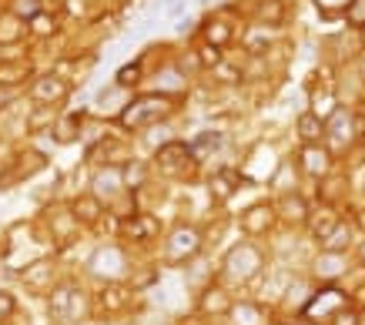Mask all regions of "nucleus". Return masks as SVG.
<instances>
[{
  "instance_id": "a878e982",
  "label": "nucleus",
  "mask_w": 365,
  "mask_h": 325,
  "mask_svg": "<svg viewBox=\"0 0 365 325\" xmlns=\"http://www.w3.org/2000/svg\"><path fill=\"white\" fill-rule=\"evenodd\" d=\"M121 178H124V188H141L144 185V178H148V171H144V165L141 161H128L121 168Z\"/></svg>"
},
{
  "instance_id": "2f4dec72",
  "label": "nucleus",
  "mask_w": 365,
  "mask_h": 325,
  "mask_svg": "<svg viewBox=\"0 0 365 325\" xmlns=\"http://www.w3.org/2000/svg\"><path fill=\"white\" fill-rule=\"evenodd\" d=\"M37 14H41V0H17V17H37Z\"/></svg>"
},
{
  "instance_id": "79ce46f5",
  "label": "nucleus",
  "mask_w": 365,
  "mask_h": 325,
  "mask_svg": "<svg viewBox=\"0 0 365 325\" xmlns=\"http://www.w3.org/2000/svg\"><path fill=\"white\" fill-rule=\"evenodd\" d=\"M359 71H362V81H365V57H362V64H359Z\"/></svg>"
},
{
  "instance_id": "1a4fd4ad",
  "label": "nucleus",
  "mask_w": 365,
  "mask_h": 325,
  "mask_svg": "<svg viewBox=\"0 0 365 325\" xmlns=\"http://www.w3.org/2000/svg\"><path fill=\"white\" fill-rule=\"evenodd\" d=\"M67 94H71V88H67V81H61L57 74H47V78H41L31 88V98L37 104H57V101H64Z\"/></svg>"
},
{
  "instance_id": "6e6552de",
  "label": "nucleus",
  "mask_w": 365,
  "mask_h": 325,
  "mask_svg": "<svg viewBox=\"0 0 365 325\" xmlns=\"http://www.w3.org/2000/svg\"><path fill=\"white\" fill-rule=\"evenodd\" d=\"M155 161H158V168L161 171H185L195 161L191 158V148L185 145V141H168L165 148H158V155H155Z\"/></svg>"
},
{
  "instance_id": "4468645a",
  "label": "nucleus",
  "mask_w": 365,
  "mask_h": 325,
  "mask_svg": "<svg viewBox=\"0 0 365 325\" xmlns=\"http://www.w3.org/2000/svg\"><path fill=\"white\" fill-rule=\"evenodd\" d=\"M121 235L131 238V242H144V238H155L158 235V218L151 215H134L128 222H121Z\"/></svg>"
},
{
  "instance_id": "423d86ee",
  "label": "nucleus",
  "mask_w": 365,
  "mask_h": 325,
  "mask_svg": "<svg viewBox=\"0 0 365 325\" xmlns=\"http://www.w3.org/2000/svg\"><path fill=\"white\" fill-rule=\"evenodd\" d=\"M299 161L309 178H325L332 171V155H329V148H322V145H302Z\"/></svg>"
},
{
  "instance_id": "20e7f679",
  "label": "nucleus",
  "mask_w": 365,
  "mask_h": 325,
  "mask_svg": "<svg viewBox=\"0 0 365 325\" xmlns=\"http://www.w3.org/2000/svg\"><path fill=\"white\" fill-rule=\"evenodd\" d=\"M345 309V295L339 289H325V292H319V295H312V302L305 305V319H312V322H332L335 315Z\"/></svg>"
},
{
  "instance_id": "7c9ffc66",
  "label": "nucleus",
  "mask_w": 365,
  "mask_h": 325,
  "mask_svg": "<svg viewBox=\"0 0 365 325\" xmlns=\"http://www.w3.org/2000/svg\"><path fill=\"white\" fill-rule=\"evenodd\" d=\"M315 4H319L322 17H335V14L342 11V7H349L352 0H315Z\"/></svg>"
},
{
  "instance_id": "9d476101",
  "label": "nucleus",
  "mask_w": 365,
  "mask_h": 325,
  "mask_svg": "<svg viewBox=\"0 0 365 325\" xmlns=\"http://www.w3.org/2000/svg\"><path fill=\"white\" fill-rule=\"evenodd\" d=\"M275 215L282 218V222L288 225H299V222H309V205H305V198L302 195H295V191H285L282 198H278L275 205Z\"/></svg>"
},
{
  "instance_id": "c9c22d12",
  "label": "nucleus",
  "mask_w": 365,
  "mask_h": 325,
  "mask_svg": "<svg viewBox=\"0 0 365 325\" xmlns=\"http://www.w3.org/2000/svg\"><path fill=\"white\" fill-rule=\"evenodd\" d=\"M329 325H359V312H352V309H342V312L335 315Z\"/></svg>"
},
{
  "instance_id": "a19ab883",
  "label": "nucleus",
  "mask_w": 365,
  "mask_h": 325,
  "mask_svg": "<svg viewBox=\"0 0 365 325\" xmlns=\"http://www.w3.org/2000/svg\"><path fill=\"white\" fill-rule=\"evenodd\" d=\"M355 222H359V228H362V232H365V208H362V212H359V215H355Z\"/></svg>"
},
{
  "instance_id": "72a5a7b5",
  "label": "nucleus",
  "mask_w": 365,
  "mask_h": 325,
  "mask_svg": "<svg viewBox=\"0 0 365 325\" xmlns=\"http://www.w3.org/2000/svg\"><path fill=\"white\" fill-rule=\"evenodd\" d=\"M201 64H208V68H218V64H222V57H218V47H211V44L201 47Z\"/></svg>"
},
{
  "instance_id": "7ed1b4c3",
  "label": "nucleus",
  "mask_w": 365,
  "mask_h": 325,
  "mask_svg": "<svg viewBox=\"0 0 365 325\" xmlns=\"http://www.w3.org/2000/svg\"><path fill=\"white\" fill-rule=\"evenodd\" d=\"M198 248H201L198 228H191V225H178L175 232L168 235L165 255H168V262H188L191 255H198Z\"/></svg>"
},
{
  "instance_id": "c85d7f7f",
  "label": "nucleus",
  "mask_w": 365,
  "mask_h": 325,
  "mask_svg": "<svg viewBox=\"0 0 365 325\" xmlns=\"http://www.w3.org/2000/svg\"><path fill=\"white\" fill-rule=\"evenodd\" d=\"M345 248H349V228L339 225V228L332 232V238L325 242V252H345Z\"/></svg>"
},
{
  "instance_id": "ea45409f",
  "label": "nucleus",
  "mask_w": 365,
  "mask_h": 325,
  "mask_svg": "<svg viewBox=\"0 0 365 325\" xmlns=\"http://www.w3.org/2000/svg\"><path fill=\"white\" fill-rule=\"evenodd\" d=\"M355 302L365 305V285H362V289H355Z\"/></svg>"
},
{
  "instance_id": "0eeeda50",
  "label": "nucleus",
  "mask_w": 365,
  "mask_h": 325,
  "mask_svg": "<svg viewBox=\"0 0 365 325\" xmlns=\"http://www.w3.org/2000/svg\"><path fill=\"white\" fill-rule=\"evenodd\" d=\"M325 135H329V141H332L335 148H349L355 138V118L345 108H335L332 118L325 121Z\"/></svg>"
},
{
  "instance_id": "ddd939ff",
  "label": "nucleus",
  "mask_w": 365,
  "mask_h": 325,
  "mask_svg": "<svg viewBox=\"0 0 365 325\" xmlns=\"http://www.w3.org/2000/svg\"><path fill=\"white\" fill-rule=\"evenodd\" d=\"M104 212V205H101L98 195H78L74 202H71V215H74V222L78 225H94Z\"/></svg>"
},
{
  "instance_id": "412c9836",
  "label": "nucleus",
  "mask_w": 365,
  "mask_h": 325,
  "mask_svg": "<svg viewBox=\"0 0 365 325\" xmlns=\"http://www.w3.org/2000/svg\"><path fill=\"white\" fill-rule=\"evenodd\" d=\"M128 299H131V292L124 289V285H111V289L101 292V309L104 312H124L128 309Z\"/></svg>"
},
{
  "instance_id": "5701e85b",
  "label": "nucleus",
  "mask_w": 365,
  "mask_h": 325,
  "mask_svg": "<svg viewBox=\"0 0 365 325\" xmlns=\"http://www.w3.org/2000/svg\"><path fill=\"white\" fill-rule=\"evenodd\" d=\"M78 128H81V114H64L61 121H57L54 135L61 145H71V141H78Z\"/></svg>"
},
{
  "instance_id": "cd10ccee",
  "label": "nucleus",
  "mask_w": 365,
  "mask_h": 325,
  "mask_svg": "<svg viewBox=\"0 0 365 325\" xmlns=\"http://www.w3.org/2000/svg\"><path fill=\"white\" fill-rule=\"evenodd\" d=\"M282 17H285V11H282L278 0H265L262 11H258V21H265V24H282Z\"/></svg>"
},
{
  "instance_id": "f3484780",
  "label": "nucleus",
  "mask_w": 365,
  "mask_h": 325,
  "mask_svg": "<svg viewBox=\"0 0 365 325\" xmlns=\"http://www.w3.org/2000/svg\"><path fill=\"white\" fill-rule=\"evenodd\" d=\"M299 138L305 141V145H319V138L325 135V121H322V114H315V111H305V114H299Z\"/></svg>"
},
{
  "instance_id": "37998d69",
  "label": "nucleus",
  "mask_w": 365,
  "mask_h": 325,
  "mask_svg": "<svg viewBox=\"0 0 365 325\" xmlns=\"http://www.w3.org/2000/svg\"><path fill=\"white\" fill-rule=\"evenodd\" d=\"M362 258H365V252H362Z\"/></svg>"
},
{
  "instance_id": "b1692460",
  "label": "nucleus",
  "mask_w": 365,
  "mask_h": 325,
  "mask_svg": "<svg viewBox=\"0 0 365 325\" xmlns=\"http://www.w3.org/2000/svg\"><path fill=\"white\" fill-rule=\"evenodd\" d=\"M21 34H24V21L17 14L0 17V44H14V41H21Z\"/></svg>"
},
{
  "instance_id": "6ab92c4d",
  "label": "nucleus",
  "mask_w": 365,
  "mask_h": 325,
  "mask_svg": "<svg viewBox=\"0 0 365 325\" xmlns=\"http://www.w3.org/2000/svg\"><path fill=\"white\" fill-rule=\"evenodd\" d=\"M222 141H225V138L218 135V131H205V135H198L188 145L191 148V158H195V161H205L208 155H215V151L222 148Z\"/></svg>"
},
{
  "instance_id": "e433bc0d",
  "label": "nucleus",
  "mask_w": 365,
  "mask_h": 325,
  "mask_svg": "<svg viewBox=\"0 0 365 325\" xmlns=\"http://www.w3.org/2000/svg\"><path fill=\"white\" fill-rule=\"evenodd\" d=\"M24 78V68H14V71H0V81H21Z\"/></svg>"
},
{
  "instance_id": "2eb2a0df",
  "label": "nucleus",
  "mask_w": 365,
  "mask_h": 325,
  "mask_svg": "<svg viewBox=\"0 0 365 325\" xmlns=\"http://www.w3.org/2000/svg\"><path fill=\"white\" fill-rule=\"evenodd\" d=\"M339 215L332 212V208H322V212H315V215H309V232H312V238H319L322 245L332 238V232L339 228Z\"/></svg>"
},
{
  "instance_id": "393cba45",
  "label": "nucleus",
  "mask_w": 365,
  "mask_h": 325,
  "mask_svg": "<svg viewBox=\"0 0 365 325\" xmlns=\"http://www.w3.org/2000/svg\"><path fill=\"white\" fill-rule=\"evenodd\" d=\"M205 34H208L211 47H225L232 41V27H228V21H211L208 27H205Z\"/></svg>"
},
{
  "instance_id": "39448f33",
  "label": "nucleus",
  "mask_w": 365,
  "mask_h": 325,
  "mask_svg": "<svg viewBox=\"0 0 365 325\" xmlns=\"http://www.w3.org/2000/svg\"><path fill=\"white\" fill-rule=\"evenodd\" d=\"M84 312H88V299H84V292H78V289H61L54 295V315L61 319V322H67V325H74V322H81L84 319Z\"/></svg>"
},
{
  "instance_id": "58836bf2",
  "label": "nucleus",
  "mask_w": 365,
  "mask_h": 325,
  "mask_svg": "<svg viewBox=\"0 0 365 325\" xmlns=\"http://www.w3.org/2000/svg\"><path fill=\"white\" fill-rule=\"evenodd\" d=\"M178 325H205V322H201L198 315H188V319H181V322H178Z\"/></svg>"
},
{
  "instance_id": "4c0bfd02",
  "label": "nucleus",
  "mask_w": 365,
  "mask_h": 325,
  "mask_svg": "<svg viewBox=\"0 0 365 325\" xmlns=\"http://www.w3.org/2000/svg\"><path fill=\"white\" fill-rule=\"evenodd\" d=\"M355 135L365 138V114H359V118H355Z\"/></svg>"
},
{
  "instance_id": "473e14b6",
  "label": "nucleus",
  "mask_w": 365,
  "mask_h": 325,
  "mask_svg": "<svg viewBox=\"0 0 365 325\" xmlns=\"http://www.w3.org/2000/svg\"><path fill=\"white\" fill-rule=\"evenodd\" d=\"M31 27H34V31H37V34H41V37L54 34V24H51V17H47V14H37V17H34V21H31Z\"/></svg>"
},
{
  "instance_id": "f03ea898",
  "label": "nucleus",
  "mask_w": 365,
  "mask_h": 325,
  "mask_svg": "<svg viewBox=\"0 0 365 325\" xmlns=\"http://www.w3.org/2000/svg\"><path fill=\"white\" fill-rule=\"evenodd\" d=\"M262 252L255 245H235L228 255H225V275L235 282H245V279H252V275H258L262 272Z\"/></svg>"
},
{
  "instance_id": "aec40b11",
  "label": "nucleus",
  "mask_w": 365,
  "mask_h": 325,
  "mask_svg": "<svg viewBox=\"0 0 365 325\" xmlns=\"http://www.w3.org/2000/svg\"><path fill=\"white\" fill-rule=\"evenodd\" d=\"M342 272H345L342 252H325V255H319V262H315V275H322V279H339Z\"/></svg>"
},
{
  "instance_id": "f257e3e1",
  "label": "nucleus",
  "mask_w": 365,
  "mask_h": 325,
  "mask_svg": "<svg viewBox=\"0 0 365 325\" xmlns=\"http://www.w3.org/2000/svg\"><path fill=\"white\" fill-rule=\"evenodd\" d=\"M168 114H171V101L161 98V94H144L138 101H131L128 108L121 111V128L124 131H141V128H151V124L165 121Z\"/></svg>"
},
{
  "instance_id": "f704fd0d",
  "label": "nucleus",
  "mask_w": 365,
  "mask_h": 325,
  "mask_svg": "<svg viewBox=\"0 0 365 325\" xmlns=\"http://www.w3.org/2000/svg\"><path fill=\"white\" fill-rule=\"evenodd\" d=\"M14 309H17V305H14V295L11 292H0V322H4V319H11Z\"/></svg>"
},
{
  "instance_id": "c756f323",
  "label": "nucleus",
  "mask_w": 365,
  "mask_h": 325,
  "mask_svg": "<svg viewBox=\"0 0 365 325\" xmlns=\"http://www.w3.org/2000/svg\"><path fill=\"white\" fill-rule=\"evenodd\" d=\"M345 17H349V24H352V27H365V0H352Z\"/></svg>"
},
{
  "instance_id": "bb28decb",
  "label": "nucleus",
  "mask_w": 365,
  "mask_h": 325,
  "mask_svg": "<svg viewBox=\"0 0 365 325\" xmlns=\"http://www.w3.org/2000/svg\"><path fill=\"white\" fill-rule=\"evenodd\" d=\"M138 81H141V61H131V64H124V68L118 71L114 84H118V88H131Z\"/></svg>"
},
{
  "instance_id": "9b49d317",
  "label": "nucleus",
  "mask_w": 365,
  "mask_h": 325,
  "mask_svg": "<svg viewBox=\"0 0 365 325\" xmlns=\"http://www.w3.org/2000/svg\"><path fill=\"white\" fill-rule=\"evenodd\" d=\"M275 208L272 205H252L248 212L242 215V228L248 232V235H265L268 228L275 225Z\"/></svg>"
},
{
  "instance_id": "a211bd4d",
  "label": "nucleus",
  "mask_w": 365,
  "mask_h": 325,
  "mask_svg": "<svg viewBox=\"0 0 365 325\" xmlns=\"http://www.w3.org/2000/svg\"><path fill=\"white\" fill-rule=\"evenodd\" d=\"M91 188H94V195H98V198H108V195H118V188H124V178H121V171H111V168H104V171H98V175H94V185H91Z\"/></svg>"
},
{
  "instance_id": "4be33fe9",
  "label": "nucleus",
  "mask_w": 365,
  "mask_h": 325,
  "mask_svg": "<svg viewBox=\"0 0 365 325\" xmlns=\"http://www.w3.org/2000/svg\"><path fill=\"white\" fill-rule=\"evenodd\" d=\"M235 319V325H262L265 322V315H262V309L255 302H238L232 305V312H228Z\"/></svg>"
},
{
  "instance_id": "dca6fc26",
  "label": "nucleus",
  "mask_w": 365,
  "mask_h": 325,
  "mask_svg": "<svg viewBox=\"0 0 365 325\" xmlns=\"http://www.w3.org/2000/svg\"><path fill=\"white\" fill-rule=\"evenodd\" d=\"M198 309L205 315H225V312H232V299H228V292L222 285H211V289L201 292Z\"/></svg>"
},
{
  "instance_id": "f8f14e48",
  "label": "nucleus",
  "mask_w": 365,
  "mask_h": 325,
  "mask_svg": "<svg viewBox=\"0 0 365 325\" xmlns=\"http://www.w3.org/2000/svg\"><path fill=\"white\" fill-rule=\"evenodd\" d=\"M238 185H242V175L235 168H222V171H215L208 178V188H211V195L218 198V202H228L235 191H238Z\"/></svg>"
}]
</instances>
